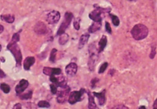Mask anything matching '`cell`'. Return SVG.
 <instances>
[{
  "label": "cell",
  "mask_w": 157,
  "mask_h": 109,
  "mask_svg": "<svg viewBox=\"0 0 157 109\" xmlns=\"http://www.w3.org/2000/svg\"><path fill=\"white\" fill-rule=\"evenodd\" d=\"M148 34V28L142 24H136V25L133 27L131 30V34L133 38L137 40V41H139V40H142L146 38Z\"/></svg>",
  "instance_id": "6da1fadb"
},
{
  "label": "cell",
  "mask_w": 157,
  "mask_h": 109,
  "mask_svg": "<svg viewBox=\"0 0 157 109\" xmlns=\"http://www.w3.org/2000/svg\"><path fill=\"white\" fill-rule=\"evenodd\" d=\"M7 49L9 50L13 55L16 59L17 62V66L18 67H20L21 66V62L22 59V55L20 47L18 46V44L17 43L10 42L7 45Z\"/></svg>",
  "instance_id": "7a4b0ae2"
},
{
  "label": "cell",
  "mask_w": 157,
  "mask_h": 109,
  "mask_svg": "<svg viewBox=\"0 0 157 109\" xmlns=\"http://www.w3.org/2000/svg\"><path fill=\"white\" fill-rule=\"evenodd\" d=\"M111 9H110V8L104 9V8L97 7L89 14V17L94 22H101L102 18H103V14L106 13H109Z\"/></svg>",
  "instance_id": "3957f363"
},
{
  "label": "cell",
  "mask_w": 157,
  "mask_h": 109,
  "mask_svg": "<svg viewBox=\"0 0 157 109\" xmlns=\"http://www.w3.org/2000/svg\"><path fill=\"white\" fill-rule=\"evenodd\" d=\"M73 17H74L73 14L69 13V12H67V13L65 14V16H64V21L62 22L61 25H60V27H59V29L58 30L57 35H61L62 34L65 33L66 30L70 25L72 19H73Z\"/></svg>",
  "instance_id": "277c9868"
},
{
  "label": "cell",
  "mask_w": 157,
  "mask_h": 109,
  "mask_svg": "<svg viewBox=\"0 0 157 109\" xmlns=\"http://www.w3.org/2000/svg\"><path fill=\"white\" fill-rule=\"evenodd\" d=\"M85 91L86 90L84 88H81L79 91H72L68 98V102L71 104H74L82 101L84 98V94Z\"/></svg>",
  "instance_id": "5b68a950"
},
{
  "label": "cell",
  "mask_w": 157,
  "mask_h": 109,
  "mask_svg": "<svg viewBox=\"0 0 157 109\" xmlns=\"http://www.w3.org/2000/svg\"><path fill=\"white\" fill-rule=\"evenodd\" d=\"M57 101L59 103H64L67 99L70 92V88L66 86L62 88L61 90L57 91Z\"/></svg>",
  "instance_id": "8992f818"
},
{
  "label": "cell",
  "mask_w": 157,
  "mask_h": 109,
  "mask_svg": "<svg viewBox=\"0 0 157 109\" xmlns=\"http://www.w3.org/2000/svg\"><path fill=\"white\" fill-rule=\"evenodd\" d=\"M89 51H90V59L89 62H88V66H89V69L90 71H93L94 69V66L96 60L98 58L97 54L96 52H97V50L96 49V48L93 46V44H91L89 48Z\"/></svg>",
  "instance_id": "52a82bcc"
},
{
  "label": "cell",
  "mask_w": 157,
  "mask_h": 109,
  "mask_svg": "<svg viewBox=\"0 0 157 109\" xmlns=\"http://www.w3.org/2000/svg\"><path fill=\"white\" fill-rule=\"evenodd\" d=\"M60 18V14L58 11H52L47 14V21L49 24H56Z\"/></svg>",
  "instance_id": "ba28073f"
},
{
  "label": "cell",
  "mask_w": 157,
  "mask_h": 109,
  "mask_svg": "<svg viewBox=\"0 0 157 109\" xmlns=\"http://www.w3.org/2000/svg\"><path fill=\"white\" fill-rule=\"evenodd\" d=\"M34 31L38 35H45L48 34V27L43 22H39L35 24Z\"/></svg>",
  "instance_id": "9c48e42d"
},
{
  "label": "cell",
  "mask_w": 157,
  "mask_h": 109,
  "mask_svg": "<svg viewBox=\"0 0 157 109\" xmlns=\"http://www.w3.org/2000/svg\"><path fill=\"white\" fill-rule=\"evenodd\" d=\"M28 85H29V82H28V80L25 79L21 80L19 82V84L15 88V91L17 92V94L18 95L22 94V92L28 88Z\"/></svg>",
  "instance_id": "30bf717a"
},
{
  "label": "cell",
  "mask_w": 157,
  "mask_h": 109,
  "mask_svg": "<svg viewBox=\"0 0 157 109\" xmlns=\"http://www.w3.org/2000/svg\"><path fill=\"white\" fill-rule=\"evenodd\" d=\"M77 71V66L75 63H71L66 67V72L69 76H74Z\"/></svg>",
  "instance_id": "8fae6325"
},
{
  "label": "cell",
  "mask_w": 157,
  "mask_h": 109,
  "mask_svg": "<svg viewBox=\"0 0 157 109\" xmlns=\"http://www.w3.org/2000/svg\"><path fill=\"white\" fill-rule=\"evenodd\" d=\"M35 62V58L33 56H29V57H27L25 62H24V68H25V70H29L31 66H33L34 63Z\"/></svg>",
  "instance_id": "7c38bea8"
},
{
  "label": "cell",
  "mask_w": 157,
  "mask_h": 109,
  "mask_svg": "<svg viewBox=\"0 0 157 109\" xmlns=\"http://www.w3.org/2000/svg\"><path fill=\"white\" fill-rule=\"evenodd\" d=\"M105 93H106V90H105L100 93L93 92L94 95L98 99V103L100 105H103L105 101H106V97H105L106 94H105Z\"/></svg>",
  "instance_id": "4fadbf2b"
},
{
  "label": "cell",
  "mask_w": 157,
  "mask_h": 109,
  "mask_svg": "<svg viewBox=\"0 0 157 109\" xmlns=\"http://www.w3.org/2000/svg\"><path fill=\"white\" fill-rule=\"evenodd\" d=\"M56 82L54 84L57 87L60 88H64L67 86V80L64 77V76H59V77H56Z\"/></svg>",
  "instance_id": "5bb4252c"
},
{
  "label": "cell",
  "mask_w": 157,
  "mask_h": 109,
  "mask_svg": "<svg viewBox=\"0 0 157 109\" xmlns=\"http://www.w3.org/2000/svg\"><path fill=\"white\" fill-rule=\"evenodd\" d=\"M88 108L89 109H99L94 101V96L90 94V92L88 91Z\"/></svg>",
  "instance_id": "9a60e30c"
},
{
  "label": "cell",
  "mask_w": 157,
  "mask_h": 109,
  "mask_svg": "<svg viewBox=\"0 0 157 109\" xmlns=\"http://www.w3.org/2000/svg\"><path fill=\"white\" fill-rule=\"evenodd\" d=\"M107 39L106 37V35H103L102 37L100 39V41H99L98 43V51L99 52H101L103 50V49L105 48V47L107 45Z\"/></svg>",
  "instance_id": "2e32d148"
},
{
  "label": "cell",
  "mask_w": 157,
  "mask_h": 109,
  "mask_svg": "<svg viewBox=\"0 0 157 109\" xmlns=\"http://www.w3.org/2000/svg\"><path fill=\"white\" fill-rule=\"evenodd\" d=\"M101 26H102L101 22H94L89 27L88 31H89L90 33H94V32L98 31L100 29Z\"/></svg>",
  "instance_id": "e0dca14e"
},
{
  "label": "cell",
  "mask_w": 157,
  "mask_h": 109,
  "mask_svg": "<svg viewBox=\"0 0 157 109\" xmlns=\"http://www.w3.org/2000/svg\"><path fill=\"white\" fill-rule=\"evenodd\" d=\"M1 19L4 22L11 24L15 21V16L13 14H2L1 15Z\"/></svg>",
  "instance_id": "ac0fdd59"
},
{
  "label": "cell",
  "mask_w": 157,
  "mask_h": 109,
  "mask_svg": "<svg viewBox=\"0 0 157 109\" xmlns=\"http://www.w3.org/2000/svg\"><path fill=\"white\" fill-rule=\"evenodd\" d=\"M89 37H90V35L88 34H83L81 37H80V40H79V48H81L83 47L84 44L87 43Z\"/></svg>",
  "instance_id": "d6986e66"
},
{
  "label": "cell",
  "mask_w": 157,
  "mask_h": 109,
  "mask_svg": "<svg viewBox=\"0 0 157 109\" xmlns=\"http://www.w3.org/2000/svg\"><path fill=\"white\" fill-rule=\"evenodd\" d=\"M68 39H69V35H68L67 34H63L61 35H60V37L59 38V43L60 44H61V45H64V44H65L67 41H68Z\"/></svg>",
  "instance_id": "ffe728a7"
},
{
  "label": "cell",
  "mask_w": 157,
  "mask_h": 109,
  "mask_svg": "<svg viewBox=\"0 0 157 109\" xmlns=\"http://www.w3.org/2000/svg\"><path fill=\"white\" fill-rule=\"evenodd\" d=\"M0 88H1L2 90L4 93H5V94H9L11 90L10 86L5 83H2L1 84H0Z\"/></svg>",
  "instance_id": "44dd1931"
},
{
  "label": "cell",
  "mask_w": 157,
  "mask_h": 109,
  "mask_svg": "<svg viewBox=\"0 0 157 109\" xmlns=\"http://www.w3.org/2000/svg\"><path fill=\"white\" fill-rule=\"evenodd\" d=\"M20 98L21 99L25 100V99H30L32 97V91H29L28 93H26V94H20L19 95Z\"/></svg>",
  "instance_id": "7402d4cb"
},
{
  "label": "cell",
  "mask_w": 157,
  "mask_h": 109,
  "mask_svg": "<svg viewBox=\"0 0 157 109\" xmlns=\"http://www.w3.org/2000/svg\"><path fill=\"white\" fill-rule=\"evenodd\" d=\"M56 54H57V50L55 49V48H53L51 50V55H50V61L52 63H54L55 62V59H56Z\"/></svg>",
  "instance_id": "603a6c76"
},
{
  "label": "cell",
  "mask_w": 157,
  "mask_h": 109,
  "mask_svg": "<svg viewBox=\"0 0 157 109\" xmlns=\"http://www.w3.org/2000/svg\"><path fill=\"white\" fill-rule=\"evenodd\" d=\"M38 105L39 107H41V108H49V107H50L49 103L46 101H39L38 103Z\"/></svg>",
  "instance_id": "cb8c5ba5"
},
{
  "label": "cell",
  "mask_w": 157,
  "mask_h": 109,
  "mask_svg": "<svg viewBox=\"0 0 157 109\" xmlns=\"http://www.w3.org/2000/svg\"><path fill=\"white\" fill-rule=\"evenodd\" d=\"M110 16H111V19H112L113 24H114V26H118L119 25V23H120V21H119V18L116 17V16L113 15V14H111Z\"/></svg>",
  "instance_id": "d4e9b609"
},
{
  "label": "cell",
  "mask_w": 157,
  "mask_h": 109,
  "mask_svg": "<svg viewBox=\"0 0 157 109\" xmlns=\"http://www.w3.org/2000/svg\"><path fill=\"white\" fill-rule=\"evenodd\" d=\"M21 32V30H20L18 33H16L13 35V37H12L11 39V42H13V43H18L20 40V33Z\"/></svg>",
  "instance_id": "484cf974"
},
{
  "label": "cell",
  "mask_w": 157,
  "mask_h": 109,
  "mask_svg": "<svg viewBox=\"0 0 157 109\" xmlns=\"http://www.w3.org/2000/svg\"><path fill=\"white\" fill-rule=\"evenodd\" d=\"M52 69H53V68L49 67H44L43 73L48 76H51L52 75Z\"/></svg>",
  "instance_id": "4316f807"
},
{
  "label": "cell",
  "mask_w": 157,
  "mask_h": 109,
  "mask_svg": "<svg viewBox=\"0 0 157 109\" xmlns=\"http://www.w3.org/2000/svg\"><path fill=\"white\" fill-rule=\"evenodd\" d=\"M80 18H75V21L74 22V26L75 29L76 30H79L80 28Z\"/></svg>",
  "instance_id": "83f0119b"
},
{
  "label": "cell",
  "mask_w": 157,
  "mask_h": 109,
  "mask_svg": "<svg viewBox=\"0 0 157 109\" xmlns=\"http://www.w3.org/2000/svg\"><path fill=\"white\" fill-rule=\"evenodd\" d=\"M108 66V63L107 62H105L104 63H103L102 65L101 66L100 68V70H99V73H103V72L106 71V69H107Z\"/></svg>",
  "instance_id": "f1b7e54d"
},
{
  "label": "cell",
  "mask_w": 157,
  "mask_h": 109,
  "mask_svg": "<svg viewBox=\"0 0 157 109\" xmlns=\"http://www.w3.org/2000/svg\"><path fill=\"white\" fill-rule=\"evenodd\" d=\"M51 92L53 94H57V91H58V90H57V86H56L54 84H51Z\"/></svg>",
  "instance_id": "f546056e"
},
{
  "label": "cell",
  "mask_w": 157,
  "mask_h": 109,
  "mask_svg": "<svg viewBox=\"0 0 157 109\" xmlns=\"http://www.w3.org/2000/svg\"><path fill=\"white\" fill-rule=\"evenodd\" d=\"M111 109H129L127 107L123 105V104H119V105L115 106L113 108Z\"/></svg>",
  "instance_id": "4dcf8cb0"
},
{
  "label": "cell",
  "mask_w": 157,
  "mask_h": 109,
  "mask_svg": "<svg viewBox=\"0 0 157 109\" xmlns=\"http://www.w3.org/2000/svg\"><path fill=\"white\" fill-rule=\"evenodd\" d=\"M106 30L108 33L111 34V27L109 22H106Z\"/></svg>",
  "instance_id": "1f68e13d"
},
{
  "label": "cell",
  "mask_w": 157,
  "mask_h": 109,
  "mask_svg": "<svg viewBox=\"0 0 157 109\" xmlns=\"http://www.w3.org/2000/svg\"><path fill=\"white\" fill-rule=\"evenodd\" d=\"M156 54V52H155V47H152V50H151V53L150 54V58L151 59L154 58V57L155 56Z\"/></svg>",
  "instance_id": "d6a6232c"
},
{
  "label": "cell",
  "mask_w": 157,
  "mask_h": 109,
  "mask_svg": "<svg viewBox=\"0 0 157 109\" xmlns=\"http://www.w3.org/2000/svg\"><path fill=\"white\" fill-rule=\"evenodd\" d=\"M13 109H22V105L21 103H17L15 104V106L13 107Z\"/></svg>",
  "instance_id": "836d02e7"
},
{
  "label": "cell",
  "mask_w": 157,
  "mask_h": 109,
  "mask_svg": "<svg viewBox=\"0 0 157 109\" xmlns=\"http://www.w3.org/2000/svg\"><path fill=\"white\" fill-rule=\"evenodd\" d=\"M5 74L4 73V72L2 69H0V78L2 79L5 77Z\"/></svg>",
  "instance_id": "e575fe53"
},
{
  "label": "cell",
  "mask_w": 157,
  "mask_h": 109,
  "mask_svg": "<svg viewBox=\"0 0 157 109\" xmlns=\"http://www.w3.org/2000/svg\"><path fill=\"white\" fill-rule=\"evenodd\" d=\"M153 109H157V99L155 101V102H154Z\"/></svg>",
  "instance_id": "d590c367"
},
{
  "label": "cell",
  "mask_w": 157,
  "mask_h": 109,
  "mask_svg": "<svg viewBox=\"0 0 157 109\" xmlns=\"http://www.w3.org/2000/svg\"><path fill=\"white\" fill-rule=\"evenodd\" d=\"M4 30V27L2 25H0V34H1Z\"/></svg>",
  "instance_id": "8d00e7d4"
},
{
  "label": "cell",
  "mask_w": 157,
  "mask_h": 109,
  "mask_svg": "<svg viewBox=\"0 0 157 109\" xmlns=\"http://www.w3.org/2000/svg\"><path fill=\"white\" fill-rule=\"evenodd\" d=\"M139 109H146V107H144V106H142V107H140L139 108Z\"/></svg>",
  "instance_id": "74e56055"
},
{
  "label": "cell",
  "mask_w": 157,
  "mask_h": 109,
  "mask_svg": "<svg viewBox=\"0 0 157 109\" xmlns=\"http://www.w3.org/2000/svg\"><path fill=\"white\" fill-rule=\"evenodd\" d=\"M1 50H2V45L0 44V51H1Z\"/></svg>",
  "instance_id": "f35d334b"
}]
</instances>
